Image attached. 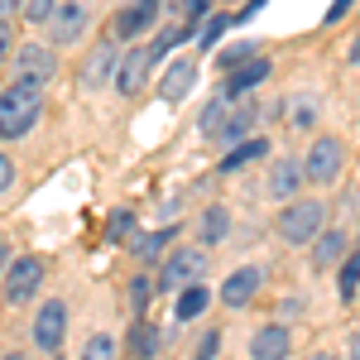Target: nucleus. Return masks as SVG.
Wrapping results in <instances>:
<instances>
[{"instance_id": "nucleus-42", "label": "nucleus", "mask_w": 360, "mask_h": 360, "mask_svg": "<svg viewBox=\"0 0 360 360\" xmlns=\"http://www.w3.org/2000/svg\"><path fill=\"white\" fill-rule=\"evenodd\" d=\"M351 63H360V34H356V44H351Z\"/></svg>"}, {"instance_id": "nucleus-12", "label": "nucleus", "mask_w": 360, "mask_h": 360, "mask_svg": "<svg viewBox=\"0 0 360 360\" xmlns=\"http://www.w3.org/2000/svg\"><path fill=\"white\" fill-rule=\"evenodd\" d=\"M149 68H154V49H149V44L130 49V53L115 63V91H120V96H135L139 86H144V77H149Z\"/></svg>"}, {"instance_id": "nucleus-46", "label": "nucleus", "mask_w": 360, "mask_h": 360, "mask_svg": "<svg viewBox=\"0 0 360 360\" xmlns=\"http://www.w3.org/2000/svg\"><path fill=\"white\" fill-rule=\"evenodd\" d=\"M356 303H360V293H356Z\"/></svg>"}, {"instance_id": "nucleus-5", "label": "nucleus", "mask_w": 360, "mask_h": 360, "mask_svg": "<svg viewBox=\"0 0 360 360\" xmlns=\"http://www.w3.org/2000/svg\"><path fill=\"white\" fill-rule=\"evenodd\" d=\"M58 77V53L49 44H25L15 53V82H29V86H49Z\"/></svg>"}, {"instance_id": "nucleus-28", "label": "nucleus", "mask_w": 360, "mask_h": 360, "mask_svg": "<svg viewBox=\"0 0 360 360\" xmlns=\"http://www.w3.org/2000/svg\"><path fill=\"white\" fill-rule=\"evenodd\" d=\"M82 360H120V346H115V336H91L82 346Z\"/></svg>"}, {"instance_id": "nucleus-4", "label": "nucleus", "mask_w": 360, "mask_h": 360, "mask_svg": "<svg viewBox=\"0 0 360 360\" xmlns=\"http://www.w3.org/2000/svg\"><path fill=\"white\" fill-rule=\"evenodd\" d=\"M202 274H207V250H193V245H178L173 255L164 259V269H159V288H188V283H202Z\"/></svg>"}, {"instance_id": "nucleus-36", "label": "nucleus", "mask_w": 360, "mask_h": 360, "mask_svg": "<svg viewBox=\"0 0 360 360\" xmlns=\"http://www.w3.org/2000/svg\"><path fill=\"white\" fill-rule=\"evenodd\" d=\"M356 10V0H332V10H327V25H336V20H346Z\"/></svg>"}, {"instance_id": "nucleus-11", "label": "nucleus", "mask_w": 360, "mask_h": 360, "mask_svg": "<svg viewBox=\"0 0 360 360\" xmlns=\"http://www.w3.org/2000/svg\"><path fill=\"white\" fill-rule=\"evenodd\" d=\"M115 63H120V49H115V39H101L91 53L82 58V68H77V77H82L86 91H96L101 82H111L115 77Z\"/></svg>"}, {"instance_id": "nucleus-2", "label": "nucleus", "mask_w": 360, "mask_h": 360, "mask_svg": "<svg viewBox=\"0 0 360 360\" xmlns=\"http://www.w3.org/2000/svg\"><path fill=\"white\" fill-rule=\"evenodd\" d=\"M322 226H327V207L312 202V197H293V202H283L274 231H278L283 245H312Z\"/></svg>"}, {"instance_id": "nucleus-30", "label": "nucleus", "mask_w": 360, "mask_h": 360, "mask_svg": "<svg viewBox=\"0 0 360 360\" xmlns=\"http://www.w3.org/2000/svg\"><path fill=\"white\" fill-rule=\"evenodd\" d=\"M168 240H173V231H149V236H144V240H135V250H139V259H159V255H164V245Z\"/></svg>"}, {"instance_id": "nucleus-44", "label": "nucleus", "mask_w": 360, "mask_h": 360, "mask_svg": "<svg viewBox=\"0 0 360 360\" xmlns=\"http://www.w3.org/2000/svg\"><path fill=\"white\" fill-rule=\"evenodd\" d=\"M5 360H25V356H5Z\"/></svg>"}, {"instance_id": "nucleus-1", "label": "nucleus", "mask_w": 360, "mask_h": 360, "mask_svg": "<svg viewBox=\"0 0 360 360\" xmlns=\"http://www.w3.org/2000/svg\"><path fill=\"white\" fill-rule=\"evenodd\" d=\"M44 115V86L15 82L10 91H0V139H20L39 125Z\"/></svg>"}, {"instance_id": "nucleus-41", "label": "nucleus", "mask_w": 360, "mask_h": 360, "mask_svg": "<svg viewBox=\"0 0 360 360\" xmlns=\"http://www.w3.org/2000/svg\"><path fill=\"white\" fill-rule=\"evenodd\" d=\"M10 58V25H0V63Z\"/></svg>"}, {"instance_id": "nucleus-32", "label": "nucleus", "mask_w": 360, "mask_h": 360, "mask_svg": "<svg viewBox=\"0 0 360 360\" xmlns=\"http://www.w3.org/2000/svg\"><path fill=\"white\" fill-rule=\"evenodd\" d=\"M53 5H58V0H25V5H20V15H25L29 25H49Z\"/></svg>"}, {"instance_id": "nucleus-34", "label": "nucleus", "mask_w": 360, "mask_h": 360, "mask_svg": "<svg viewBox=\"0 0 360 360\" xmlns=\"http://www.w3.org/2000/svg\"><path fill=\"white\" fill-rule=\"evenodd\" d=\"M149 293H154V283H149V278H135V283H130V298H135L139 312H144V303H149Z\"/></svg>"}, {"instance_id": "nucleus-7", "label": "nucleus", "mask_w": 360, "mask_h": 360, "mask_svg": "<svg viewBox=\"0 0 360 360\" xmlns=\"http://www.w3.org/2000/svg\"><path fill=\"white\" fill-rule=\"evenodd\" d=\"M39 283H44V259H39V255H25V259H15V264L5 269L0 293H5V303H10V307H20Z\"/></svg>"}, {"instance_id": "nucleus-22", "label": "nucleus", "mask_w": 360, "mask_h": 360, "mask_svg": "<svg viewBox=\"0 0 360 360\" xmlns=\"http://www.w3.org/2000/svg\"><path fill=\"white\" fill-rule=\"evenodd\" d=\"M336 288H341V303H356V293H360V245L336 264Z\"/></svg>"}, {"instance_id": "nucleus-29", "label": "nucleus", "mask_w": 360, "mask_h": 360, "mask_svg": "<svg viewBox=\"0 0 360 360\" xmlns=\"http://www.w3.org/2000/svg\"><path fill=\"white\" fill-rule=\"evenodd\" d=\"M130 231H135V212H125V207L111 212V221H106V240L120 245V240H130Z\"/></svg>"}, {"instance_id": "nucleus-13", "label": "nucleus", "mask_w": 360, "mask_h": 360, "mask_svg": "<svg viewBox=\"0 0 360 360\" xmlns=\"http://www.w3.org/2000/svg\"><path fill=\"white\" fill-rule=\"evenodd\" d=\"M303 188V159H274L269 178H264V197L269 202H293Z\"/></svg>"}, {"instance_id": "nucleus-25", "label": "nucleus", "mask_w": 360, "mask_h": 360, "mask_svg": "<svg viewBox=\"0 0 360 360\" xmlns=\"http://www.w3.org/2000/svg\"><path fill=\"white\" fill-rule=\"evenodd\" d=\"M317 115H322L317 96H293V101H288V125H293V130H312Z\"/></svg>"}, {"instance_id": "nucleus-38", "label": "nucleus", "mask_w": 360, "mask_h": 360, "mask_svg": "<svg viewBox=\"0 0 360 360\" xmlns=\"http://www.w3.org/2000/svg\"><path fill=\"white\" fill-rule=\"evenodd\" d=\"M298 312H303V298H283V303H278V317H283V322L298 317Z\"/></svg>"}, {"instance_id": "nucleus-3", "label": "nucleus", "mask_w": 360, "mask_h": 360, "mask_svg": "<svg viewBox=\"0 0 360 360\" xmlns=\"http://www.w3.org/2000/svg\"><path fill=\"white\" fill-rule=\"evenodd\" d=\"M346 168V144L336 135H317L312 149L303 154V183H317V188H332Z\"/></svg>"}, {"instance_id": "nucleus-27", "label": "nucleus", "mask_w": 360, "mask_h": 360, "mask_svg": "<svg viewBox=\"0 0 360 360\" xmlns=\"http://www.w3.org/2000/svg\"><path fill=\"white\" fill-rule=\"evenodd\" d=\"M250 58H255V44H231V49H217V68H221V72H236V68H240V63H250Z\"/></svg>"}, {"instance_id": "nucleus-43", "label": "nucleus", "mask_w": 360, "mask_h": 360, "mask_svg": "<svg viewBox=\"0 0 360 360\" xmlns=\"http://www.w3.org/2000/svg\"><path fill=\"white\" fill-rule=\"evenodd\" d=\"M0 264H5V245H0Z\"/></svg>"}, {"instance_id": "nucleus-8", "label": "nucleus", "mask_w": 360, "mask_h": 360, "mask_svg": "<svg viewBox=\"0 0 360 360\" xmlns=\"http://www.w3.org/2000/svg\"><path fill=\"white\" fill-rule=\"evenodd\" d=\"M63 336H68V303L53 298V303L39 307V317H34V346H39V351H49V356H58Z\"/></svg>"}, {"instance_id": "nucleus-26", "label": "nucleus", "mask_w": 360, "mask_h": 360, "mask_svg": "<svg viewBox=\"0 0 360 360\" xmlns=\"http://www.w3.org/2000/svg\"><path fill=\"white\" fill-rule=\"evenodd\" d=\"M188 34H193V25H183V20H173L168 29H159V39H154L149 49H154V58H164V53H173V49H178V44H183Z\"/></svg>"}, {"instance_id": "nucleus-15", "label": "nucleus", "mask_w": 360, "mask_h": 360, "mask_svg": "<svg viewBox=\"0 0 360 360\" xmlns=\"http://www.w3.org/2000/svg\"><path fill=\"white\" fill-rule=\"evenodd\" d=\"M312 269H336V264H341V259H346V255H351V236H346V231H327V226H322V231H317V240H312Z\"/></svg>"}, {"instance_id": "nucleus-40", "label": "nucleus", "mask_w": 360, "mask_h": 360, "mask_svg": "<svg viewBox=\"0 0 360 360\" xmlns=\"http://www.w3.org/2000/svg\"><path fill=\"white\" fill-rule=\"evenodd\" d=\"M346 360H360V332H351V341H346Z\"/></svg>"}, {"instance_id": "nucleus-19", "label": "nucleus", "mask_w": 360, "mask_h": 360, "mask_svg": "<svg viewBox=\"0 0 360 360\" xmlns=\"http://www.w3.org/2000/svg\"><path fill=\"white\" fill-rule=\"evenodd\" d=\"M207 307H212V288H207V283H188V288L178 293V307H173V317H178V322H197Z\"/></svg>"}, {"instance_id": "nucleus-10", "label": "nucleus", "mask_w": 360, "mask_h": 360, "mask_svg": "<svg viewBox=\"0 0 360 360\" xmlns=\"http://www.w3.org/2000/svg\"><path fill=\"white\" fill-rule=\"evenodd\" d=\"M293 356V327L288 322H269L250 336V360H288Z\"/></svg>"}, {"instance_id": "nucleus-17", "label": "nucleus", "mask_w": 360, "mask_h": 360, "mask_svg": "<svg viewBox=\"0 0 360 360\" xmlns=\"http://www.w3.org/2000/svg\"><path fill=\"white\" fill-rule=\"evenodd\" d=\"M269 72H274V63H269V58H250V63L236 68V72H226V91H221V96H245V91H255Z\"/></svg>"}, {"instance_id": "nucleus-45", "label": "nucleus", "mask_w": 360, "mask_h": 360, "mask_svg": "<svg viewBox=\"0 0 360 360\" xmlns=\"http://www.w3.org/2000/svg\"><path fill=\"white\" fill-rule=\"evenodd\" d=\"M317 360H332V356H317Z\"/></svg>"}, {"instance_id": "nucleus-14", "label": "nucleus", "mask_w": 360, "mask_h": 360, "mask_svg": "<svg viewBox=\"0 0 360 360\" xmlns=\"http://www.w3.org/2000/svg\"><path fill=\"white\" fill-rule=\"evenodd\" d=\"M159 10H164V0H135V5H125V10L115 15V39H139V34H149L154 20H159Z\"/></svg>"}, {"instance_id": "nucleus-31", "label": "nucleus", "mask_w": 360, "mask_h": 360, "mask_svg": "<svg viewBox=\"0 0 360 360\" xmlns=\"http://www.w3.org/2000/svg\"><path fill=\"white\" fill-rule=\"evenodd\" d=\"M226 111H231V106H226V96H217V101L202 111V135H217V130H221V120H226Z\"/></svg>"}, {"instance_id": "nucleus-20", "label": "nucleus", "mask_w": 360, "mask_h": 360, "mask_svg": "<svg viewBox=\"0 0 360 360\" xmlns=\"http://www.w3.org/2000/svg\"><path fill=\"white\" fill-rule=\"evenodd\" d=\"M264 154H269V139H264V135H250V139H240V144L221 159V173H236V168L255 164V159H264Z\"/></svg>"}, {"instance_id": "nucleus-23", "label": "nucleus", "mask_w": 360, "mask_h": 360, "mask_svg": "<svg viewBox=\"0 0 360 360\" xmlns=\"http://www.w3.org/2000/svg\"><path fill=\"white\" fill-rule=\"evenodd\" d=\"M154 356H159V332H154V322L139 317L130 327V360H154Z\"/></svg>"}, {"instance_id": "nucleus-37", "label": "nucleus", "mask_w": 360, "mask_h": 360, "mask_svg": "<svg viewBox=\"0 0 360 360\" xmlns=\"http://www.w3.org/2000/svg\"><path fill=\"white\" fill-rule=\"evenodd\" d=\"M10 183H15V164L10 154H0V193H10Z\"/></svg>"}, {"instance_id": "nucleus-33", "label": "nucleus", "mask_w": 360, "mask_h": 360, "mask_svg": "<svg viewBox=\"0 0 360 360\" xmlns=\"http://www.w3.org/2000/svg\"><path fill=\"white\" fill-rule=\"evenodd\" d=\"M217 356H221V327L202 332V341H197V360H217Z\"/></svg>"}, {"instance_id": "nucleus-6", "label": "nucleus", "mask_w": 360, "mask_h": 360, "mask_svg": "<svg viewBox=\"0 0 360 360\" xmlns=\"http://www.w3.org/2000/svg\"><path fill=\"white\" fill-rule=\"evenodd\" d=\"M91 25V10H86V0H58L53 15H49V39L53 44H77Z\"/></svg>"}, {"instance_id": "nucleus-9", "label": "nucleus", "mask_w": 360, "mask_h": 360, "mask_svg": "<svg viewBox=\"0 0 360 360\" xmlns=\"http://www.w3.org/2000/svg\"><path fill=\"white\" fill-rule=\"evenodd\" d=\"M264 288V269L259 264H240L221 278V307H250L255 293Z\"/></svg>"}, {"instance_id": "nucleus-16", "label": "nucleus", "mask_w": 360, "mask_h": 360, "mask_svg": "<svg viewBox=\"0 0 360 360\" xmlns=\"http://www.w3.org/2000/svg\"><path fill=\"white\" fill-rule=\"evenodd\" d=\"M193 86H197V63H193V58H173V63L164 68L159 96H164V101H183Z\"/></svg>"}, {"instance_id": "nucleus-21", "label": "nucleus", "mask_w": 360, "mask_h": 360, "mask_svg": "<svg viewBox=\"0 0 360 360\" xmlns=\"http://www.w3.org/2000/svg\"><path fill=\"white\" fill-rule=\"evenodd\" d=\"M197 236H202V245H221L231 236V212L226 207H207L202 221H197Z\"/></svg>"}, {"instance_id": "nucleus-24", "label": "nucleus", "mask_w": 360, "mask_h": 360, "mask_svg": "<svg viewBox=\"0 0 360 360\" xmlns=\"http://www.w3.org/2000/svg\"><path fill=\"white\" fill-rule=\"evenodd\" d=\"M226 29H231V15H226V10H212V15H202V25H197V49L217 53V44H221Z\"/></svg>"}, {"instance_id": "nucleus-18", "label": "nucleus", "mask_w": 360, "mask_h": 360, "mask_svg": "<svg viewBox=\"0 0 360 360\" xmlns=\"http://www.w3.org/2000/svg\"><path fill=\"white\" fill-rule=\"evenodd\" d=\"M255 106H240V111H226V120H221V130L212 139H221V144H240V139H250L255 135Z\"/></svg>"}, {"instance_id": "nucleus-39", "label": "nucleus", "mask_w": 360, "mask_h": 360, "mask_svg": "<svg viewBox=\"0 0 360 360\" xmlns=\"http://www.w3.org/2000/svg\"><path fill=\"white\" fill-rule=\"evenodd\" d=\"M20 5H25V0H0V25H10V20L20 15Z\"/></svg>"}, {"instance_id": "nucleus-35", "label": "nucleus", "mask_w": 360, "mask_h": 360, "mask_svg": "<svg viewBox=\"0 0 360 360\" xmlns=\"http://www.w3.org/2000/svg\"><path fill=\"white\" fill-rule=\"evenodd\" d=\"M264 5H269V0H250L245 10H236V15H231V25H245V20H255V15H259Z\"/></svg>"}]
</instances>
